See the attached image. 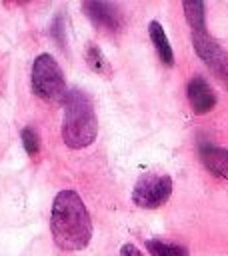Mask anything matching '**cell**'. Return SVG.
<instances>
[{
  "mask_svg": "<svg viewBox=\"0 0 228 256\" xmlns=\"http://www.w3.org/2000/svg\"><path fill=\"white\" fill-rule=\"evenodd\" d=\"M192 40H194V48H196V54L220 76L228 78V56L224 54V50L206 34H194L192 32Z\"/></svg>",
  "mask_w": 228,
  "mask_h": 256,
  "instance_id": "obj_5",
  "label": "cell"
},
{
  "mask_svg": "<svg viewBox=\"0 0 228 256\" xmlns=\"http://www.w3.org/2000/svg\"><path fill=\"white\" fill-rule=\"evenodd\" d=\"M50 228L54 242L62 250H82L92 238V220L90 214L74 190H62L56 194L52 204Z\"/></svg>",
  "mask_w": 228,
  "mask_h": 256,
  "instance_id": "obj_1",
  "label": "cell"
},
{
  "mask_svg": "<svg viewBox=\"0 0 228 256\" xmlns=\"http://www.w3.org/2000/svg\"><path fill=\"white\" fill-rule=\"evenodd\" d=\"M148 32H150L152 44L156 46L158 56L162 58V62H164L166 66H170V64L174 62V54H172V48H170V42H168V38H166V34H164L162 24L156 22V20H152L150 26H148Z\"/></svg>",
  "mask_w": 228,
  "mask_h": 256,
  "instance_id": "obj_9",
  "label": "cell"
},
{
  "mask_svg": "<svg viewBox=\"0 0 228 256\" xmlns=\"http://www.w3.org/2000/svg\"><path fill=\"white\" fill-rule=\"evenodd\" d=\"M20 138H22L24 150H26L30 156H36V154H38V150H40V136H38V132H36L34 128L26 126V128H22Z\"/></svg>",
  "mask_w": 228,
  "mask_h": 256,
  "instance_id": "obj_13",
  "label": "cell"
},
{
  "mask_svg": "<svg viewBox=\"0 0 228 256\" xmlns=\"http://www.w3.org/2000/svg\"><path fill=\"white\" fill-rule=\"evenodd\" d=\"M86 62H88V66H90L94 72H98V74H108V72H110V64H108V60L104 58L102 50H100L96 44H88V50H86Z\"/></svg>",
  "mask_w": 228,
  "mask_h": 256,
  "instance_id": "obj_12",
  "label": "cell"
},
{
  "mask_svg": "<svg viewBox=\"0 0 228 256\" xmlns=\"http://www.w3.org/2000/svg\"><path fill=\"white\" fill-rule=\"evenodd\" d=\"M32 90L44 100H62L66 96L64 74L50 54H40L32 64Z\"/></svg>",
  "mask_w": 228,
  "mask_h": 256,
  "instance_id": "obj_3",
  "label": "cell"
},
{
  "mask_svg": "<svg viewBox=\"0 0 228 256\" xmlns=\"http://www.w3.org/2000/svg\"><path fill=\"white\" fill-rule=\"evenodd\" d=\"M202 164L216 176H228V150L212 144H200L198 148Z\"/></svg>",
  "mask_w": 228,
  "mask_h": 256,
  "instance_id": "obj_8",
  "label": "cell"
},
{
  "mask_svg": "<svg viewBox=\"0 0 228 256\" xmlns=\"http://www.w3.org/2000/svg\"><path fill=\"white\" fill-rule=\"evenodd\" d=\"M184 8V14H186V20L190 24V28L194 30V34H202L206 32V24H204V2H184L182 4Z\"/></svg>",
  "mask_w": 228,
  "mask_h": 256,
  "instance_id": "obj_10",
  "label": "cell"
},
{
  "mask_svg": "<svg viewBox=\"0 0 228 256\" xmlns=\"http://www.w3.org/2000/svg\"><path fill=\"white\" fill-rule=\"evenodd\" d=\"M64 100V120H62V140L68 148H86L96 140L98 120L94 104L86 92L74 88L68 90Z\"/></svg>",
  "mask_w": 228,
  "mask_h": 256,
  "instance_id": "obj_2",
  "label": "cell"
},
{
  "mask_svg": "<svg viewBox=\"0 0 228 256\" xmlns=\"http://www.w3.org/2000/svg\"><path fill=\"white\" fill-rule=\"evenodd\" d=\"M84 12L86 16L98 26L104 28L108 32H118L122 28V14L118 10V6L108 4V2H98V0H90L84 2Z\"/></svg>",
  "mask_w": 228,
  "mask_h": 256,
  "instance_id": "obj_6",
  "label": "cell"
},
{
  "mask_svg": "<svg viewBox=\"0 0 228 256\" xmlns=\"http://www.w3.org/2000/svg\"><path fill=\"white\" fill-rule=\"evenodd\" d=\"M172 194V178L162 172H146L132 190V200L140 208H158Z\"/></svg>",
  "mask_w": 228,
  "mask_h": 256,
  "instance_id": "obj_4",
  "label": "cell"
},
{
  "mask_svg": "<svg viewBox=\"0 0 228 256\" xmlns=\"http://www.w3.org/2000/svg\"><path fill=\"white\" fill-rule=\"evenodd\" d=\"M146 250L152 256H188L184 246L170 244L164 240H146Z\"/></svg>",
  "mask_w": 228,
  "mask_h": 256,
  "instance_id": "obj_11",
  "label": "cell"
},
{
  "mask_svg": "<svg viewBox=\"0 0 228 256\" xmlns=\"http://www.w3.org/2000/svg\"><path fill=\"white\" fill-rule=\"evenodd\" d=\"M188 100L196 114H206L216 106V94L202 76H194L188 82Z\"/></svg>",
  "mask_w": 228,
  "mask_h": 256,
  "instance_id": "obj_7",
  "label": "cell"
},
{
  "mask_svg": "<svg viewBox=\"0 0 228 256\" xmlns=\"http://www.w3.org/2000/svg\"><path fill=\"white\" fill-rule=\"evenodd\" d=\"M120 256H142V254L134 244H124L120 250Z\"/></svg>",
  "mask_w": 228,
  "mask_h": 256,
  "instance_id": "obj_14",
  "label": "cell"
}]
</instances>
